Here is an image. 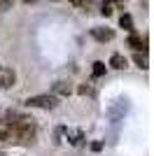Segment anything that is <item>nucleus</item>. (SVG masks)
<instances>
[{"label": "nucleus", "mask_w": 154, "mask_h": 156, "mask_svg": "<svg viewBox=\"0 0 154 156\" xmlns=\"http://www.w3.org/2000/svg\"><path fill=\"white\" fill-rule=\"evenodd\" d=\"M105 75V63L103 61H96L94 63V77H103Z\"/></svg>", "instance_id": "10"}, {"label": "nucleus", "mask_w": 154, "mask_h": 156, "mask_svg": "<svg viewBox=\"0 0 154 156\" xmlns=\"http://www.w3.org/2000/svg\"><path fill=\"white\" fill-rule=\"evenodd\" d=\"M38 128L33 124L31 117H26L24 121H16V124H7L5 128H0V140L2 142H12V144H28L33 142Z\"/></svg>", "instance_id": "1"}, {"label": "nucleus", "mask_w": 154, "mask_h": 156, "mask_svg": "<svg viewBox=\"0 0 154 156\" xmlns=\"http://www.w3.org/2000/svg\"><path fill=\"white\" fill-rule=\"evenodd\" d=\"M119 23H122V28H126V30H133V16H131V14H122Z\"/></svg>", "instance_id": "9"}, {"label": "nucleus", "mask_w": 154, "mask_h": 156, "mask_svg": "<svg viewBox=\"0 0 154 156\" xmlns=\"http://www.w3.org/2000/svg\"><path fill=\"white\" fill-rule=\"evenodd\" d=\"M128 44L133 47V49H135V51H138V54H140V49H142V51H145V42H142L140 37H135V35H131V37H128Z\"/></svg>", "instance_id": "8"}, {"label": "nucleus", "mask_w": 154, "mask_h": 156, "mask_svg": "<svg viewBox=\"0 0 154 156\" xmlns=\"http://www.w3.org/2000/svg\"><path fill=\"white\" fill-rule=\"evenodd\" d=\"M91 35H94L98 42H110V40L115 37V33L110 30V28H94V30H91Z\"/></svg>", "instance_id": "3"}, {"label": "nucleus", "mask_w": 154, "mask_h": 156, "mask_svg": "<svg viewBox=\"0 0 154 156\" xmlns=\"http://www.w3.org/2000/svg\"><path fill=\"white\" fill-rule=\"evenodd\" d=\"M101 12H103V16H110V14H112V5H110V2H103Z\"/></svg>", "instance_id": "12"}, {"label": "nucleus", "mask_w": 154, "mask_h": 156, "mask_svg": "<svg viewBox=\"0 0 154 156\" xmlns=\"http://www.w3.org/2000/svg\"><path fill=\"white\" fill-rule=\"evenodd\" d=\"M14 84V72L12 70H0V89H9Z\"/></svg>", "instance_id": "4"}, {"label": "nucleus", "mask_w": 154, "mask_h": 156, "mask_svg": "<svg viewBox=\"0 0 154 156\" xmlns=\"http://www.w3.org/2000/svg\"><path fill=\"white\" fill-rule=\"evenodd\" d=\"M70 84L68 82H56L54 84V96H70Z\"/></svg>", "instance_id": "6"}, {"label": "nucleus", "mask_w": 154, "mask_h": 156, "mask_svg": "<svg viewBox=\"0 0 154 156\" xmlns=\"http://www.w3.org/2000/svg\"><path fill=\"white\" fill-rule=\"evenodd\" d=\"M79 93H82V96H94V89H91V86H79Z\"/></svg>", "instance_id": "13"}, {"label": "nucleus", "mask_w": 154, "mask_h": 156, "mask_svg": "<svg viewBox=\"0 0 154 156\" xmlns=\"http://www.w3.org/2000/svg\"><path fill=\"white\" fill-rule=\"evenodd\" d=\"M9 7H12L9 0H0V12H5V9H9Z\"/></svg>", "instance_id": "14"}, {"label": "nucleus", "mask_w": 154, "mask_h": 156, "mask_svg": "<svg viewBox=\"0 0 154 156\" xmlns=\"http://www.w3.org/2000/svg\"><path fill=\"white\" fill-rule=\"evenodd\" d=\"M110 65H112V68H117V70H124V68L128 65V61H126V56H122V54H112Z\"/></svg>", "instance_id": "5"}, {"label": "nucleus", "mask_w": 154, "mask_h": 156, "mask_svg": "<svg viewBox=\"0 0 154 156\" xmlns=\"http://www.w3.org/2000/svg\"><path fill=\"white\" fill-rule=\"evenodd\" d=\"M133 61L138 63V68H142V70L147 68V56H145V54H135V56H133Z\"/></svg>", "instance_id": "11"}, {"label": "nucleus", "mask_w": 154, "mask_h": 156, "mask_svg": "<svg viewBox=\"0 0 154 156\" xmlns=\"http://www.w3.org/2000/svg\"><path fill=\"white\" fill-rule=\"evenodd\" d=\"M63 133L68 135L70 144H79V142H82V133H79V130H70V128H63Z\"/></svg>", "instance_id": "7"}, {"label": "nucleus", "mask_w": 154, "mask_h": 156, "mask_svg": "<svg viewBox=\"0 0 154 156\" xmlns=\"http://www.w3.org/2000/svg\"><path fill=\"white\" fill-rule=\"evenodd\" d=\"M28 107H42V110H54L58 105V98L56 96H31L26 100Z\"/></svg>", "instance_id": "2"}]
</instances>
